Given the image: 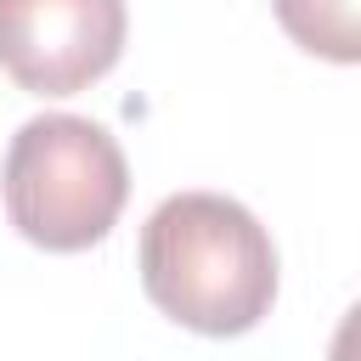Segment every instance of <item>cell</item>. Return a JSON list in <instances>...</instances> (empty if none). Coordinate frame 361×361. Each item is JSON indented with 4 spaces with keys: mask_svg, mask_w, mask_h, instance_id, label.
I'll use <instances>...</instances> for the list:
<instances>
[{
    "mask_svg": "<svg viewBox=\"0 0 361 361\" xmlns=\"http://www.w3.org/2000/svg\"><path fill=\"white\" fill-rule=\"evenodd\" d=\"M141 288L169 322L237 338L276 305V243L237 197L175 192L141 226Z\"/></svg>",
    "mask_w": 361,
    "mask_h": 361,
    "instance_id": "6da1fadb",
    "label": "cell"
},
{
    "mask_svg": "<svg viewBox=\"0 0 361 361\" xmlns=\"http://www.w3.org/2000/svg\"><path fill=\"white\" fill-rule=\"evenodd\" d=\"M0 197L17 237L45 254H79L118 226L130 197V164L96 118L39 113L6 147Z\"/></svg>",
    "mask_w": 361,
    "mask_h": 361,
    "instance_id": "7a4b0ae2",
    "label": "cell"
},
{
    "mask_svg": "<svg viewBox=\"0 0 361 361\" xmlns=\"http://www.w3.org/2000/svg\"><path fill=\"white\" fill-rule=\"evenodd\" d=\"M124 0H0V68L28 96H79L124 56Z\"/></svg>",
    "mask_w": 361,
    "mask_h": 361,
    "instance_id": "3957f363",
    "label": "cell"
},
{
    "mask_svg": "<svg viewBox=\"0 0 361 361\" xmlns=\"http://www.w3.org/2000/svg\"><path fill=\"white\" fill-rule=\"evenodd\" d=\"M282 34L322 62H361V0H271Z\"/></svg>",
    "mask_w": 361,
    "mask_h": 361,
    "instance_id": "277c9868",
    "label": "cell"
},
{
    "mask_svg": "<svg viewBox=\"0 0 361 361\" xmlns=\"http://www.w3.org/2000/svg\"><path fill=\"white\" fill-rule=\"evenodd\" d=\"M327 361H361V299L344 310V322H338V333L327 344Z\"/></svg>",
    "mask_w": 361,
    "mask_h": 361,
    "instance_id": "5b68a950",
    "label": "cell"
}]
</instances>
